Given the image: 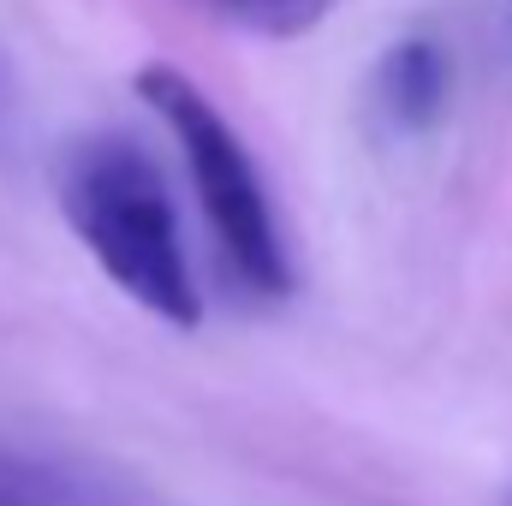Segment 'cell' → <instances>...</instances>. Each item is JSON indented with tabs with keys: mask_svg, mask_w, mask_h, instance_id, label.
Segmentation results:
<instances>
[{
	"mask_svg": "<svg viewBox=\"0 0 512 506\" xmlns=\"http://www.w3.org/2000/svg\"><path fill=\"white\" fill-rule=\"evenodd\" d=\"M221 12L256 36H304L334 12V0H221Z\"/></svg>",
	"mask_w": 512,
	"mask_h": 506,
	"instance_id": "5b68a950",
	"label": "cell"
},
{
	"mask_svg": "<svg viewBox=\"0 0 512 506\" xmlns=\"http://www.w3.org/2000/svg\"><path fill=\"white\" fill-rule=\"evenodd\" d=\"M0 506H96V489L54 459L0 447Z\"/></svg>",
	"mask_w": 512,
	"mask_h": 506,
	"instance_id": "277c9868",
	"label": "cell"
},
{
	"mask_svg": "<svg viewBox=\"0 0 512 506\" xmlns=\"http://www.w3.org/2000/svg\"><path fill=\"white\" fill-rule=\"evenodd\" d=\"M54 197L72 239L96 256V268L131 304H143L155 322L179 334L203 328V292L191 280L173 191L137 137L126 131L78 137L54 167Z\"/></svg>",
	"mask_w": 512,
	"mask_h": 506,
	"instance_id": "6da1fadb",
	"label": "cell"
},
{
	"mask_svg": "<svg viewBox=\"0 0 512 506\" xmlns=\"http://www.w3.org/2000/svg\"><path fill=\"white\" fill-rule=\"evenodd\" d=\"M370 96L387 131H429L453 102V60L429 36H399L370 72Z\"/></svg>",
	"mask_w": 512,
	"mask_h": 506,
	"instance_id": "3957f363",
	"label": "cell"
},
{
	"mask_svg": "<svg viewBox=\"0 0 512 506\" xmlns=\"http://www.w3.org/2000/svg\"><path fill=\"white\" fill-rule=\"evenodd\" d=\"M131 90L137 102L173 131L185 167H191V191H197V209L215 233V251L227 262V274L251 292V298H286L292 292V256L280 245V221H274V203L262 191V173H256L245 137L233 131V120L215 108V96L167 66V60H149L131 72Z\"/></svg>",
	"mask_w": 512,
	"mask_h": 506,
	"instance_id": "7a4b0ae2",
	"label": "cell"
}]
</instances>
